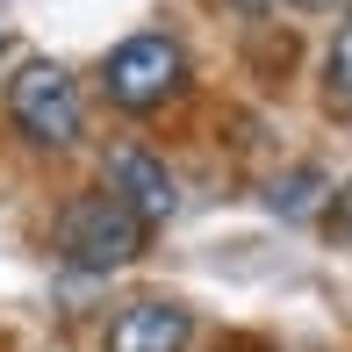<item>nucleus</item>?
<instances>
[{"label":"nucleus","instance_id":"1","mask_svg":"<svg viewBox=\"0 0 352 352\" xmlns=\"http://www.w3.org/2000/svg\"><path fill=\"white\" fill-rule=\"evenodd\" d=\"M58 252L79 274H116V266H130L144 252V223L116 195H72L65 216H58Z\"/></svg>","mask_w":352,"mask_h":352},{"label":"nucleus","instance_id":"2","mask_svg":"<svg viewBox=\"0 0 352 352\" xmlns=\"http://www.w3.org/2000/svg\"><path fill=\"white\" fill-rule=\"evenodd\" d=\"M8 116H14V130L29 144L65 151L79 137V87H72V72L51 65V58H29V65L8 79Z\"/></svg>","mask_w":352,"mask_h":352},{"label":"nucleus","instance_id":"3","mask_svg":"<svg viewBox=\"0 0 352 352\" xmlns=\"http://www.w3.org/2000/svg\"><path fill=\"white\" fill-rule=\"evenodd\" d=\"M180 79H187V58H180V43L158 36V29H144V36H130V43H116V51H108V101L130 108V116L173 101V94H180Z\"/></svg>","mask_w":352,"mask_h":352},{"label":"nucleus","instance_id":"4","mask_svg":"<svg viewBox=\"0 0 352 352\" xmlns=\"http://www.w3.org/2000/svg\"><path fill=\"white\" fill-rule=\"evenodd\" d=\"M108 195L122 201L137 223H166L173 209H180V187H173L166 158L137 151V144H122V151H108Z\"/></svg>","mask_w":352,"mask_h":352},{"label":"nucleus","instance_id":"5","mask_svg":"<svg viewBox=\"0 0 352 352\" xmlns=\"http://www.w3.org/2000/svg\"><path fill=\"white\" fill-rule=\"evenodd\" d=\"M187 338H195V316L180 302H130L108 324V352H187Z\"/></svg>","mask_w":352,"mask_h":352},{"label":"nucleus","instance_id":"6","mask_svg":"<svg viewBox=\"0 0 352 352\" xmlns=\"http://www.w3.org/2000/svg\"><path fill=\"white\" fill-rule=\"evenodd\" d=\"M324 94H331L338 116H352V22L331 36V51H324Z\"/></svg>","mask_w":352,"mask_h":352},{"label":"nucleus","instance_id":"7","mask_svg":"<svg viewBox=\"0 0 352 352\" xmlns=\"http://www.w3.org/2000/svg\"><path fill=\"white\" fill-rule=\"evenodd\" d=\"M295 8H331V0H295Z\"/></svg>","mask_w":352,"mask_h":352}]
</instances>
